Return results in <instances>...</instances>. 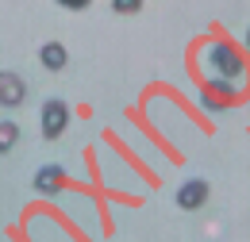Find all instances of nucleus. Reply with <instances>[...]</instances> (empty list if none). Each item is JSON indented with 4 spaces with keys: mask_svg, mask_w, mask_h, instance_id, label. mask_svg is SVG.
Returning <instances> with one entry per match:
<instances>
[{
    "mask_svg": "<svg viewBox=\"0 0 250 242\" xmlns=\"http://www.w3.org/2000/svg\"><path fill=\"white\" fill-rule=\"evenodd\" d=\"M73 120V112H69V104H65L62 96H46L42 100V112H39V123H42V139H62L65 127Z\"/></svg>",
    "mask_w": 250,
    "mask_h": 242,
    "instance_id": "1",
    "label": "nucleus"
},
{
    "mask_svg": "<svg viewBox=\"0 0 250 242\" xmlns=\"http://www.w3.org/2000/svg\"><path fill=\"white\" fill-rule=\"evenodd\" d=\"M208 61H212V69H216V81H235V77H243V69H247L243 58H239V50L227 46V42H212Z\"/></svg>",
    "mask_w": 250,
    "mask_h": 242,
    "instance_id": "2",
    "label": "nucleus"
},
{
    "mask_svg": "<svg viewBox=\"0 0 250 242\" xmlns=\"http://www.w3.org/2000/svg\"><path fill=\"white\" fill-rule=\"evenodd\" d=\"M208 196H212V184L204 181V177H188V181L177 188V196H173V200H177V208H181V212H200V208L208 204Z\"/></svg>",
    "mask_w": 250,
    "mask_h": 242,
    "instance_id": "3",
    "label": "nucleus"
},
{
    "mask_svg": "<svg viewBox=\"0 0 250 242\" xmlns=\"http://www.w3.org/2000/svg\"><path fill=\"white\" fill-rule=\"evenodd\" d=\"M27 100V81L16 69H0V108H20Z\"/></svg>",
    "mask_w": 250,
    "mask_h": 242,
    "instance_id": "4",
    "label": "nucleus"
},
{
    "mask_svg": "<svg viewBox=\"0 0 250 242\" xmlns=\"http://www.w3.org/2000/svg\"><path fill=\"white\" fill-rule=\"evenodd\" d=\"M35 192L39 196H58L62 192V184H65V169L58 165V161H46V165H39L35 169Z\"/></svg>",
    "mask_w": 250,
    "mask_h": 242,
    "instance_id": "5",
    "label": "nucleus"
},
{
    "mask_svg": "<svg viewBox=\"0 0 250 242\" xmlns=\"http://www.w3.org/2000/svg\"><path fill=\"white\" fill-rule=\"evenodd\" d=\"M39 61H42V69L62 73L65 65H69V50H65L62 42H42V46H39Z\"/></svg>",
    "mask_w": 250,
    "mask_h": 242,
    "instance_id": "6",
    "label": "nucleus"
},
{
    "mask_svg": "<svg viewBox=\"0 0 250 242\" xmlns=\"http://www.w3.org/2000/svg\"><path fill=\"white\" fill-rule=\"evenodd\" d=\"M16 142H20V127L12 120H0V154H12Z\"/></svg>",
    "mask_w": 250,
    "mask_h": 242,
    "instance_id": "7",
    "label": "nucleus"
},
{
    "mask_svg": "<svg viewBox=\"0 0 250 242\" xmlns=\"http://www.w3.org/2000/svg\"><path fill=\"white\" fill-rule=\"evenodd\" d=\"M139 8H143L139 0H116V4H112V12H120V16H124V12H139Z\"/></svg>",
    "mask_w": 250,
    "mask_h": 242,
    "instance_id": "8",
    "label": "nucleus"
},
{
    "mask_svg": "<svg viewBox=\"0 0 250 242\" xmlns=\"http://www.w3.org/2000/svg\"><path fill=\"white\" fill-rule=\"evenodd\" d=\"M247 50H250V27H247Z\"/></svg>",
    "mask_w": 250,
    "mask_h": 242,
    "instance_id": "9",
    "label": "nucleus"
}]
</instances>
